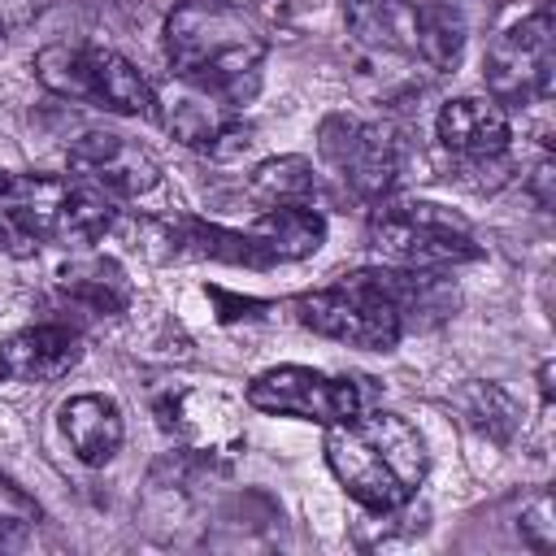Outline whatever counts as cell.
Masks as SVG:
<instances>
[{
	"mask_svg": "<svg viewBox=\"0 0 556 556\" xmlns=\"http://www.w3.org/2000/svg\"><path fill=\"white\" fill-rule=\"evenodd\" d=\"M521 539H526V547H534V552H552L556 547V521H552V500L547 495H539L526 513H521Z\"/></svg>",
	"mask_w": 556,
	"mask_h": 556,
	"instance_id": "cell-20",
	"label": "cell"
},
{
	"mask_svg": "<svg viewBox=\"0 0 556 556\" xmlns=\"http://www.w3.org/2000/svg\"><path fill=\"white\" fill-rule=\"evenodd\" d=\"M326 465L334 482L369 513H400L426 482V443L417 426L387 408H356L326 426Z\"/></svg>",
	"mask_w": 556,
	"mask_h": 556,
	"instance_id": "cell-2",
	"label": "cell"
},
{
	"mask_svg": "<svg viewBox=\"0 0 556 556\" xmlns=\"http://www.w3.org/2000/svg\"><path fill=\"white\" fill-rule=\"evenodd\" d=\"M252 243L274 261H304L326 243V217L313 204H274L252 222Z\"/></svg>",
	"mask_w": 556,
	"mask_h": 556,
	"instance_id": "cell-15",
	"label": "cell"
},
{
	"mask_svg": "<svg viewBox=\"0 0 556 556\" xmlns=\"http://www.w3.org/2000/svg\"><path fill=\"white\" fill-rule=\"evenodd\" d=\"M265 35L261 26L226 4V0H182L169 17H165V56L169 70L222 100V104H248L261 87V70H265Z\"/></svg>",
	"mask_w": 556,
	"mask_h": 556,
	"instance_id": "cell-1",
	"label": "cell"
},
{
	"mask_svg": "<svg viewBox=\"0 0 556 556\" xmlns=\"http://www.w3.org/2000/svg\"><path fill=\"white\" fill-rule=\"evenodd\" d=\"M452 408L460 413V421H465L473 434H482V439L495 443V447L513 443V434H517V426H521L517 400H513L504 387H495V382H465V387L452 395Z\"/></svg>",
	"mask_w": 556,
	"mask_h": 556,
	"instance_id": "cell-17",
	"label": "cell"
},
{
	"mask_svg": "<svg viewBox=\"0 0 556 556\" xmlns=\"http://www.w3.org/2000/svg\"><path fill=\"white\" fill-rule=\"evenodd\" d=\"M369 248L382 265L400 269H447L482 256L469 222L430 200H378L369 217Z\"/></svg>",
	"mask_w": 556,
	"mask_h": 556,
	"instance_id": "cell-6",
	"label": "cell"
},
{
	"mask_svg": "<svg viewBox=\"0 0 556 556\" xmlns=\"http://www.w3.org/2000/svg\"><path fill=\"white\" fill-rule=\"evenodd\" d=\"M317 156L356 200H374V204L387 200L404 174L400 135L382 122H365L352 113H330L317 126Z\"/></svg>",
	"mask_w": 556,
	"mask_h": 556,
	"instance_id": "cell-7",
	"label": "cell"
},
{
	"mask_svg": "<svg viewBox=\"0 0 556 556\" xmlns=\"http://www.w3.org/2000/svg\"><path fill=\"white\" fill-rule=\"evenodd\" d=\"M61 287H65L74 300L91 304L96 313H117V308L126 304V278H122V269H117L113 261L70 265V269L61 274Z\"/></svg>",
	"mask_w": 556,
	"mask_h": 556,
	"instance_id": "cell-19",
	"label": "cell"
},
{
	"mask_svg": "<svg viewBox=\"0 0 556 556\" xmlns=\"http://www.w3.org/2000/svg\"><path fill=\"white\" fill-rule=\"evenodd\" d=\"M0 361H4V374L17 382H56L83 361V339L78 330L56 321L26 326L0 343Z\"/></svg>",
	"mask_w": 556,
	"mask_h": 556,
	"instance_id": "cell-13",
	"label": "cell"
},
{
	"mask_svg": "<svg viewBox=\"0 0 556 556\" xmlns=\"http://www.w3.org/2000/svg\"><path fill=\"white\" fill-rule=\"evenodd\" d=\"M35 78L61 96L117 117H156V87L113 48L100 43H48L35 52Z\"/></svg>",
	"mask_w": 556,
	"mask_h": 556,
	"instance_id": "cell-5",
	"label": "cell"
},
{
	"mask_svg": "<svg viewBox=\"0 0 556 556\" xmlns=\"http://www.w3.org/2000/svg\"><path fill=\"white\" fill-rule=\"evenodd\" d=\"M248 191L256 204L274 208V204H317L321 182L308 156H269L252 169Z\"/></svg>",
	"mask_w": 556,
	"mask_h": 556,
	"instance_id": "cell-18",
	"label": "cell"
},
{
	"mask_svg": "<svg viewBox=\"0 0 556 556\" xmlns=\"http://www.w3.org/2000/svg\"><path fill=\"white\" fill-rule=\"evenodd\" d=\"M61 430H65V443L74 447V456L83 465H109L122 447V434H126L122 408L109 395H96V391L65 400Z\"/></svg>",
	"mask_w": 556,
	"mask_h": 556,
	"instance_id": "cell-14",
	"label": "cell"
},
{
	"mask_svg": "<svg viewBox=\"0 0 556 556\" xmlns=\"http://www.w3.org/2000/svg\"><path fill=\"white\" fill-rule=\"evenodd\" d=\"M0 382H9V374H4V361H0Z\"/></svg>",
	"mask_w": 556,
	"mask_h": 556,
	"instance_id": "cell-23",
	"label": "cell"
},
{
	"mask_svg": "<svg viewBox=\"0 0 556 556\" xmlns=\"http://www.w3.org/2000/svg\"><path fill=\"white\" fill-rule=\"evenodd\" d=\"M295 308L313 334L348 348L391 352L404 339V321L395 304V265H369L343 274L317 291H304Z\"/></svg>",
	"mask_w": 556,
	"mask_h": 556,
	"instance_id": "cell-3",
	"label": "cell"
},
{
	"mask_svg": "<svg viewBox=\"0 0 556 556\" xmlns=\"http://www.w3.org/2000/svg\"><path fill=\"white\" fill-rule=\"evenodd\" d=\"M4 43H9V26H4V17H0V52H4Z\"/></svg>",
	"mask_w": 556,
	"mask_h": 556,
	"instance_id": "cell-22",
	"label": "cell"
},
{
	"mask_svg": "<svg viewBox=\"0 0 556 556\" xmlns=\"http://www.w3.org/2000/svg\"><path fill=\"white\" fill-rule=\"evenodd\" d=\"M156 122L182 148H195L208 156H235L239 148L252 143V126L235 117V104H222V100H213L187 83L169 96L156 91Z\"/></svg>",
	"mask_w": 556,
	"mask_h": 556,
	"instance_id": "cell-10",
	"label": "cell"
},
{
	"mask_svg": "<svg viewBox=\"0 0 556 556\" xmlns=\"http://www.w3.org/2000/svg\"><path fill=\"white\" fill-rule=\"evenodd\" d=\"M248 404L269 417H295V421H343L356 408H365L361 387L352 378H334L308 365H278L248 382Z\"/></svg>",
	"mask_w": 556,
	"mask_h": 556,
	"instance_id": "cell-9",
	"label": "cell"
},
{
	"mask_svg": "<svg viewBox=\"0 0 556 556\" xmlns=\"http://www.w3.org/2000/svg\"><path fill=\"white\" fill-rule=\"evenodd\" d=\"M70 169L96 187H104L113 200L117 195H143L156 187L161 165L152 161L148 148L117 130H87L83 139L70 143Z\"/></svg>",
	"mask_w": 556,
	"mask_h": 556,
	"instance_id": "cell-11",
	"label": "cell"
},
{
	"mask_svg": "<svg viewBox=\"0 0 556 556\" xmlns=\"http://www.w3.org/2000/svg\"><path fill=\"white\" fill-rule=\"evenodd\" d=\"M552 70H556V26L547 9L504 26L486 43V56H482L486 96L504 109H526V104L547 100Z\"/></svg>",
	"mask_w": 556,
	"mask_h": 556,
	"instance_id": "cell-8",
	"label": "cell"
},
{
	"mask_svg": "<svg viewBox=\"0 0 556 556\" xmlns=\"http://www.w3.org/2000/svg\"><path fill=\"white\" fill-rule=\"evenodd\" d=\"M434 135H439V143H443L456 161L500 156V152H508L513 122H508V109L495 104L491 96H456V100H447V104L439 109Z\"/></svg>",
	"mask_w": 556,
	"mask_h": 556,
	"instance_id": "cell-12",
	"label": "cell"
},
{
	"mask_svg": "<svg viewBox=\"0 0 556 556\" xmlns=\"http://www.w3.org/2000/svg\"><path fill=\"white\" fill-rule=\"evenodd\" d=\"M4 213L30 243L56 248H87L113 226V195L87 178H56V174H13Z\"/></svg>",
	"mask_w": 556,
	"mask_h": 556,
	"instance_id": "cell-4",
	"label": "cell"
},
{
	"mask_svg": "<svg viewBox=\"0 0 556 556\" xmlns=\"http://www.w3.org/2000/svg\"><path fill=\"white\" fill-rule=\"evenodd\" d=\"M9 182H13V174H4V169H0V200L9 195Z\"/></svg>",
	"mask_w": 556,
	"mask_h": 556,
	"instance_id": "cell-21",
	"label": "cell"
},
{
	"mask_svg": "<svg viewBox=\"0 0 556 556\" xmlns=\"http://www.w3.org/2000/svg\"><path fill=\"white\" fill-rule=\"evenodd\" d=\"M343 13L361 43L382 52H413L417 0H343Z\"/></svg>",
	"mask_w": 556,
	"mask_h": 556,
	"instance_id": "cell-16",
	"label": "cell"
}]
</instances>
